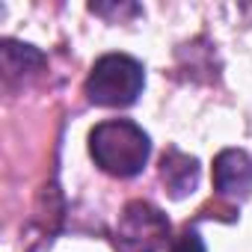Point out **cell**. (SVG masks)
Here are the masks:
<instances>
[{
	"instance_id": "3",
	"label": "cell",
	"mask_w": 252,
	"mask_h": 252,
	"mask_svg": "<svg viewBox=\"0 0 252 252\" xmlns=\"http://www.w3.org/2000/svg\"><path fill=\"white\" fill-rule=\"evenodd\" d=\"M169 240V220L149 202H131L116 225L119 252H158Z\"/></svg>"
},
{
	"instance_id": "1",
	"label": "cell",
	"mask_w": 252,
	"mask_h": 252,
	"mask_svg": "<svg viewBox=\"0 0 252 252\" xmlns=\"http://www.w3.org/2000/svg\"><path fill=\"white\" fill-rule=\"evenodd\" d=\"M89 152L104 172L116 178H131L143 172L152 155V143H149V134L131 119H110L92 128Z\"/></svg>"
},
{
	"instance_id": "2",
	"label": "cell",
	"mask_w": 252,
	"mask_h": 252,
	"mask_svg": "<svg viewBox=\"0 0 252 252\" xmlns=\"http://www.w3.org/2000/svg\"><path fill=\"white\" fill-rule=\"evenodd\" d=\"M143 86H146V71L128 54L101 57L86 77V95L98 107H128L140 98Z\"/></svg>"
},
{
	"instance_id": "4",
	"label": "cell",
	"mask_w": 252,
	"mask_h": 252,
	"mask_svg": "<svg viewBox=\"0 0 252 252\" xmlns=\"http://www.w3.org/2000/svg\"><path fill=\"white\" fill-rule=\"evenodd\" d=\"M214 187L225 199H246L252 190V160L240 149H225L214 160Z\"/></svg>"
},
{
	"instance_id": "6",
	"label": "cell",
	"mask_w": 252,
	"mask_h": 252,
	"mask_svg": "<svg viewBox=\"0 0 252 252\" xmlns=\"http://www.w3.org/2000/svg\"><path fill=\"white\" fill-rule=\"evenodd\" d=\"M172 252H205V240L199 237L196 228H187V231L172 243Z\"/></svg>"
},
{
	"instance_id": "5",
	"label": "cell",
	"mask_w": 252,
	"mask_h": 252,
	"mask_svg": "<svg viewBox=\"0 0 252 252\" xmlns=\"http://www.w3.org/2000/svg\"><path fill=\"white\" fill-rule=\"evenodd\" d=\"M160 178L175 199H184L199 184V160L178 152V149H169L160 160Z\"/></svg>"
}]
</instances>
